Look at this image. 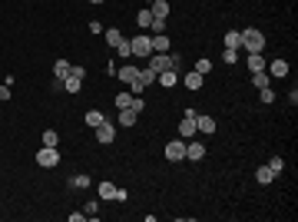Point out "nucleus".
<instances>
[{"mask_svg": "<svg viewBox=\"0 0 298 222\" xmlns=\"http://www.w3.org/2000/svg\"><path fill=\"white\" fill-rule=\"evenodd\" d=\"M239 37H242V47L248 50V53H262V50H265V34L255 30V27H245Z\"/></svg>", "mask_w": 298, "mask_h": 222, "instance_id": "f257e3e1", "label": "nucleus"}, {"mask_svg": "<svg viewBox=\"0 0 298 222\" xmlns=\"http://www.w3.org/2000/svg\"><path fill=\"white\" fill-rule=\"evenodd\" d=\"M149 70H156V73H163V70H179V56L152 53V56H149Z\"/></svg>", "mask_w": 298, "mask_h": 222, "instance_id": "f03ea898", "label": "nucleus"}, {"mask_svg": "<svg viewBox=\"0 0 298 222\" xmlns=\"http://www.w3.org/2000/svg\"><path fill=\"white\" fill-rule=\"evenodd\" d=\"M83 80H86V70L83 67H70V76L63 80V93H80Z\"/></svg>", "mask_w": 298, "mask_h": 222, "instance_id": "7ed1b4c3", "label": "nucleus"}, {"mask_svg": "<svg viewBox=\"0 0 298 222\" xmlns=\"http://www.w3.org/2000/svg\"><path fill=\"white\" fill-rule=\"evenodd\" d=\"M99 199H113V203H126V189L113 183H99Z\"/></svg>", "mask_w": 298, "mask_h": 222, "instance_id": "20e7f679", "label": "nucleus"}, {"mask_svg": "<svg viewBox=\"0 0 298 222\" xmlns=\"http://www.w3.org/2000/svg\"><path fill=\"white\" fill-rule=\"evenodd\" d=\"M166 159L169 163H182V159H186V139H172V143H166Z\"/></svg>", "mask_w": 298, "mask_h": 222, "instance_id": "39448f33", "label": "nucleus"}, {"mask_svg": "<svg viewBox=\"0 0 298 222\" xmlns=\"http://www.w3.org/2000/svg\"><path fill=\"white\" fill-rule=\"evenodd\" d=\"M132 56H152V37L146 34H139V37H132Z\"/></svg>", "mask_w": 298, "mask_h": 222, "instance_id": "423d86ee", "label": "nucleus"}, {"mask_svg": "<svg viewBox=\"0 0 298 222\" xmlns=\"http://www.w3.org/2000/svg\"><path fill=\"white\" fill-rule=\"evenodd\" d=\"M196 110H186V116H182V123H179V136H182V139H192V136H196Z\"/></svg>", "mask_w": 298, "mask_h": 222, "instance_id": "0eeeda50", "label": "nucleus"}, {"mask_svg": "<svg viewBox=\"0 0 298 222\" xmlns=\"http://www.w3.org/2000/svg\"><path fill=\"white\" fill-rule=\"evenodd\" d=\"M37 163L43 169H50V166H56V163H60V153H56V146H43L37 153Z\"/></svg>", "mask_w": 298, "mask_h": 222, "instance_id": "6e6552de", "label": "nucleus"}, {"mask_svg": "<svg viewBox=\"0 0 298 222\" xmlns=\"http://www.w3.org/2000/svg\"><path fill=\"white\" fill-rule=\"evenodd\" d=\"M96 139H99L103 146H110L113 139H116V130H113V123H103V126H96Z\"/></svg>", "mask_w": 298, "mask_h": 222, "instance_id": "1a4fd4ad", "label": "nucleus"}, {"mask_svg": "<svg viewBox=\"0 0 298 222\" xmlns=\"http://www.w3.org/2000/svg\"><path fill=\"white\" fill-rule=\"evenodd\" d=\"M186 159H189V163L205 159V146H202V143H186Z\"/></svg>", "mask_w": 298, "mask_h": 222, "instance_id": "9d476101", "label": "nucleus"}, {"mask_svg": "<svg viewBox=\"0 0 298 222\" xmlns=\"http://www.w3.org/2000/svg\"><path fill=\"white\" fill-rule=\"evenodd\" d=\"M169 47H172V40L166 34H152V53H169Z\"/></svg>", "mask_w": 298, "mask_h": 222, "instance_id": "9b49d317", "label": "nucleus"}, {"mask_svg": "<svg viewBox=\"0 0 298 222\" xmlns=\"http://www.w3.org/2000/svg\"><path fill=\"white\" fill-rule=\"evenodd\" d=\"M156 83H159V86H166V90H172V86L179 83V73H176V70H163V73L156 76Z\"/></svg>", "mask_w": 298, "mask_h": 222, "instance_id": "f8f14e48", "label": "nucleus"}, {"mask_svg": "<svg viewBox=\"0 0 298 222\" xmlns=\"http://www.w3.org/2000/svg\"><path fill=\"white\" fill-rule=\"evenodd\" d=\"M149 10H152V17H156V20H166L169 17V0H152Z\"/></svg>", "mask_w": 298, "mask_h": 222, "instance_id": "ddd939ff", "label": "nucleus"}, {"mask_svg": "<svg viewBox=\"0 0 298 222\" xmlns=\"http://www.w3.org/2000/svg\"><path fill=\"white\" fill-rule=\"evenodd\" d=\"M196 130H199V133H215V120H212V116H199V113H196Z\"/></svg>", "mask_w": 298, "mask_h": 222, "instance_id": "4468645a", "label": "nucleus"}, {"mask_svg": "<svg viewBox=\"0 0 298 222\" xmlns=\"http://www.w3.org/2000/svg\"><path fill=\"white\" fill-rule=\"evenodd\" d=\"M103 123H106V116H103L99 110H90V113H86V126H90V130H96V126H103Z\"/></svg>", "mask_w": 298, "mask_h": 222, "instance_id": "2eb2a0df", "label": "nucleus"}, {"mask_svg": "<svg viewBox=\"0 0 298 222\" xmlns=\"http://www.w3.org/2000/svg\"><path fill=\"white\" fill-rule=\"evenodd\" d=\"M202 83H205L202 73H196V70H192V73H186V86H189V90H202Z\"/></svg>", "mask_w": 298, "mask_h": 222, "instance_id": "dca6fc26", "label": "nucleus"}, {"mask_svg": "<svg viewBox=\"0 0 298 222\" xmlns=\"http://www.w3.org/2000/svg\"><path fill=\"white\" fill-rule=\"evenodd\" d=\"M116 76H119L123 83H132V80L139 76V70H136V67H119V70H116Z\"/></svg>", "mask_w": 298, "mask_h": 222, "instance_id": "f3484780", "label": "nucleus"}, {"mask_svg": "<svg viewBox=\"0 0 298 222\" xmlns=\"http://www.w3.org/2000/svg\"><path fill=\"white\" fill-rule=\"evenodd\" d=\"M239 47H242L239 30H229V34H225V50H239Z\"/></svg>", "mask_w": 298, "mask_h": 222, "instance_id": "a211bd4d", "label": "nucleus"}, {"mask_svg": "<svg viewBox=\"0 0 298 222\" xmlns=\"http://www.w3.org/2000/svg\"><path fill=\"white\" fill-rule=\"evenodd\" d=\"M248 70H252V73L265 70V56H262V53H248Z\"/></svg>", "mask_w": 298, "mask_h": 222, "instance_id": "6ab92c4d", "label": "nucleus"}, {"mask_svg": "<svg viewBox=\"0 0 298 222\" xmlns=\"http://www.w3.org/2000/svg\"><path fill=\"white\" fill-rule=\"evenodd\" d=\"M53 76L56 80H66V76H70V63H66V60H56L53 63Z\"/></svg>", "mask_w": 298, "mask_h": 222, "instance_id": "aec40b11", "label": "nucleus"}, {"mask_svg": "<svg viewBox=\"0 0 298 222\" xmlns=\"http://www.w3.org/2000/svg\"><path fill=\"white\" fill-rule=\"evenodd\" d=\"M268 76H288V63H285V60H275V63L268 67Z\"/></svg>", "mask_w": 298, "mask_h": 222, "instance_id": "412c9836", "label": "nucleus"}, {"mask_svg": "<svg viewBox=\"0 0 298 222\" xmlns=\"http://www.w3.org/2000/svg\"><path fill=\"white\" fill-rule=\"evenodd\" d=\"M136 116H139V113H132V110H119V126H136Z\"/></svg>", "mask_w": 298, "mask_h": 222, "instance_id": "4be33fe9", "label": "nucleus"}, {"mask_svg": "<svg viewBox=\"0 0 298 222\" xmlns=\"http://www.w3.org/2000/svg\"><path fill=\"white\" fill-rule=\"evenodd\" d=\"M116 53L123 56V60H132V43L123 37V40H119V47H116Z\"/></svg>", "mask_w": 298, "mask_h": 222, "instance_id": "5701e85b", "label": "nucleus"}, {"mask_svg": "<svg viewBox=\"0 0 298 222\" xmlns=\"http://www.w3.org/2000/svg\"><path fill=\"white\" fill-rule=\"evenodd\" d=\"M255 179H259L262 186H268V183H272V179H275V172H272V169H268V166H259V172H255Z\"/></svg>", "mask_w": 298, "mask_h": 222, "instance_id": "b1692460", "label": "nucleus"}, {"mask_svg": "<svg viewBox=\"0 0 298 222\" xmlns=\"http://www.w3.org/2000/svg\"><path fill=\"white\" fill-rule=\"evenodd\" d=\"M86 186H90V176H86V172H80V176L70 179V189H86Z\"/></svg>", "mask_w": 298, "mask_h": 222, "instance_id": "393cba45", "label": "nucleus"}, {"mask_svg": "<svg viewBox=\"0 0 298 222\" xmlns=\"http://www.w3.org/2000/svg\"><path fill=\"white\" fill-rule=\"evenodd\" d=\"M119 40H123V34H119L116 27H110V30H106V43H110L113 50H116V47H119Z\"/></svg>", "mask_w": 298, "mask_h": 222, "instance_id": "a878e982", "label": "nucleus"}, {"mask_svg": "<svg viewBox=\"0 0 298 222\" xmlns=\"http://www.w3.org/2000/svg\"><path fill=\"white\" fill-rule=\"evenodd\" d=\"M252 83H255V86L262 90V86H268V83H272V76L265 73V70H259V73H252Z\"/></svg>", "mask_w": 298, "mask_h": 222, "instance_id": "bb28decb", "label": "nucleus"}, {"mask_svg": "<svg viewBox=\"0 0 298 222\" xmlns=\"http://www.w3.org/2000/svg\"><path fill=\"white\" fill-rule=\"evenodd\" d=\"M130 103H132V93H119L116 96V110H130Z\"/></svg>", "mask_w": 298, "mask_h": 222, "instance_id": "cd10ccee", "label": "nucleus"}, {"mask_svg": "<svg viewBox=\"0 0 298 222\" xmlns=\"http://www.w3.org/2000/svg\"><path fill=\"white\" fill-rule=\"evenodd\" d=\"M152 10H139V17H136V23H139V27H152Z\"/></svg>", "mask_w": 298, "mask_h": 222, "instance_id": "c85d7f7f", "label": "nucleus"}, {"mask_svg": "<svg viewBox=\"0 0 298 222\" xmlns=\"http://www.w3.org/2000/svg\"><path fill=\"white\" fill-rule=\"evenodd\" d=\"M268 169H272V172L279 176L281 169H285V159H281V156H272V159H268Z\"/></svg>", "mask_w": 298, "mask_h": 222, "instance_id": "c756f323", "label": "nucleus"}, {"mask_svg": "<svg viewBox=\"0 0 298 222\" xmlns=\"http://www.w3.org/2000/svg\"><path fill=\"white\" fill-rule=\"evenodd\" d=\"M156 76H159V73H156V70H149V67H146V70H139V80H143L146 86H149V83H156Z\"/></svg>", "mask_w": 298, "mask_h": 222, "instance_id": "7c9ffc66", "label": "nucleus"}, {"mask_svg": "<svg viewBox=\"0 0 298 222\" xmlns=\"http://www.w3.org/2000/svg\"><path fill=\"white\" fill-rule=\"evenodd\" d=\"M56 143H60V133H53V130L43 133V146H56Z\"/></svg>", "mask_w": 298, "mask_h": 222, "instance_id": "2f4dec72", "label": "nucleus"}, {"mask_svg": "<svg viewBox=\"0 0 298 222\" xmlns=\"http://www.w3.org/2000/svg\"><path fill=\"white\" fill-rule=\"evenodd\" d=\"M209 70H212V60H205V56H202V60H196V73H209Z\"/></svg>", "mask_w": 298, "mask_h": 222, "instance_id": "473e14b6", "label": "nucleus"}, {"mask_svg": "<svg viewBox=\"0 0 298 222\" xmlns=\"http://www.w3.org/2000/svg\"><path fill=\"white\" fill-rule=\"evenodd\" d=\"M268 103H275V93H272V86H262V106H268Z\"/></svg>", "mask_w": 298, "mask_h": 222, "instance_id": "72a5a7b5", "label": "nucleus"}, {"mask_svg": "<svg viewBox=\"0 0 298 222\" xmlns=\"http://www.w3.org/2000/svg\"><path fill=\"white\" fill-rule=\"evenodd\" d=\"M143 106H146V103H143V100H139V96H132V103H130V110H132V113H143Z\"/></svg>", "mask_w": 298, "mask_h": 222, "instance_id": "f704fd0d", "label": "nucleus"}, {"mask_svg": "<svg viewBox=\"0 0 298 222\" xmlns=\"http://www.w3.org/2000/svg\"><path fill=\"white\" fill-rule=\"evenodd\" d=\"M222 60H225V63H235V60H239V53H235V50H225Z\"/></svg>", "mask_w": 298, "mask_h": 222, "instance_id": "c9c22d12", "label": "nucleus"}, {"mask_svg": "<svg viewBox=\"0 0 298 222\" xmlns=\"http://www.w3.org/2000/svg\"><path fill=\"white\" fill-rule=\"evenodd\" d=\"M0 100H10V83H3V86H0Z\"/></svg>", "mask_w": 298, "mask_h": 222, "instance_id": "e433bc0d", "label": "nucleus"}, {"mask_svg": "<svg viewBox=\"0 0 298 222\" xmlns=\"http://www.w3.org/2000/svg\"><path fill=\"white\" fill-rule=\"evenodd\" d=\"M90 3H103V0H90Z\"/></svg>", "mask_w": 298, "mask_h": 222, "instance_id": "4c0bfd02", "label": "nucleus"}]
</instances>
